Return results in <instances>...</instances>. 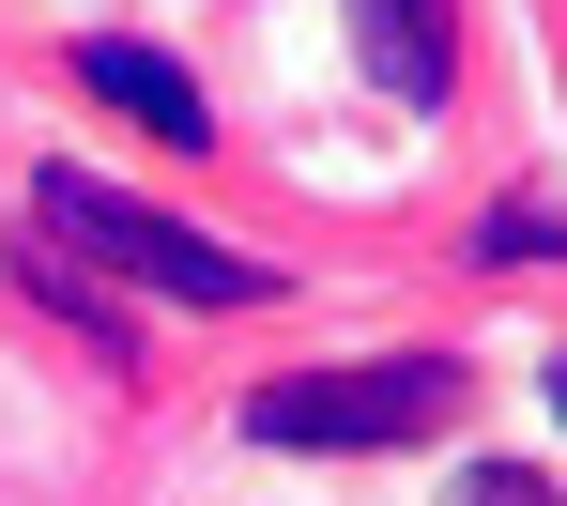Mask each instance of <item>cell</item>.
I'll return each instance as SVG.
<instances>
[{
	"label": "cell",
	"mask_w": 567,
	"mask_h": 506,
	"mask_svg": "<svg viewBox=\"0 0 567 506\" xmlns=\"http://www.w3.org/2000/svg\"><path fill=\"white\" fill-rule=\"evenodd\" d=\"M31 230H62L78 261H107V277H138V292H169V307H261L277 292V261H246V246L185 230V215L123 200V185H93V169H47V185H31Z\"/></svg>",
	"instance_id": "1"
},
{
	"label": "cell",
	"mask_w": 567,
	"mask_h": 506,
	"mask_svg": "<svg viewBox=\"0 0 567 506\" xmlns=\"http://www.w3.org/2000/svg\"><path fill=\"white\" fill-rule=\"evenodd\" d=\"M475 400L461 353H353V369H307V384H261L246 400V445H414Z\"/></svg>",
	"instance_id": "2"
},
{
	"label": "cell",
	"mask_w": 567,
	"mask_h": 506,
	"mask_svg": "<svg viewBox=\"0 0 567 506\" xmlns=\"http://www.w3.org/2000/svg\"><path fill=\"white\" fill-rule=\"evenodd\" d=\"M353 62H369V93L445 107V78H461V16H445V0H353Z\"/></svg>",
	"instance_id": "3"
},
{
	"label": "cell",
	"mask_w": 567,
	"mask_h": 506,
	"mask_svg": "<svg viewBox=\"0 0 567 506\" xmlns=\"http://www.w3.org/2000/svg\"><path fill=\"white\" fill-rule=\"evenodd\" d=\"M78 93H107L123 123H154L169 154H199V138H215V107H199V78L169 62V47H123V31H93V47H78Z\"/></svg>",
	"instance_id": "4"
},
{
	"label": "cell",
	"mask_w": 567,
	"mask_h": 506,
	"mask_svg": "<svg viewBox=\"0 0 567 506\" xmlns=\"http://www.w3.org/2000/svg\"><path fill=\"white\" fill-rule=\"evenodd\" d=\"M16 277H31V292L62 307V322H78V338H93L107 369H123V353H138V338H123V307H107L93 277H78V246H62V230H31V246H16Z\"/></svg>",
	"instance_id": "5"
},
{
	"label": "cell",
	"mask_w": 567,
	"mask_h": 506,
	"mask_svg": "<svg viewBox=\"0 0 567 506\" xmlns=\"http://www.w3.org/2000/svg\"><path fill=\"white\" fill-rule=\"evenodd\" d=\"M553 246H567L553 200H491V215H475V261H491V277H506V261H553Z\"/></svg>",
	"instance_id": "6"
},
{
	"label": "cell",
	"mask_w": 567,
	"mask_h": 506,
	"mask_svg": "<svg viewBox=\"0 0 567 506\" xmlns=\"http://www.w3.org/2000/svg\"><path fill=\"white\" fill-rule=\"evenodd\" d=\"M461 506H567V492L537 476V461H475V476H461Z\"/></svg>",
	"instance_id": "7"
},
{
	"label": "cell",
	"mask_w": 567,
	"mask_h": 506,
	"mask_svg": "<svg viewBox=\"0 0 567 506\" xmlns=\"http://www.w3.org/2000/svg\"><path fill=\"white\" fill-rule=\"evenodd\" d=\"M553 414H567V353H553Z\"/></svg>",
	"instance_id": "8"
}]
</instances>
